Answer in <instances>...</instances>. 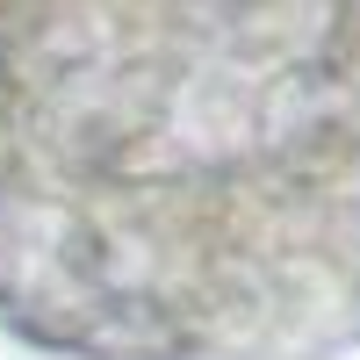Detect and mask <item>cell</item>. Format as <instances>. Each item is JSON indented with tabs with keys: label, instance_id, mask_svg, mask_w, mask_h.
Masks as SVG:
<instances>
[{
	"label": "cell",
	"instance_id": "1",
	"mask_svg": "<svg viewBox=\"0 0 360 360\" xmlns=\"http://www.w3.org/2000/svg\"><path fill=\"white\" fill-rule=\"evenodd\" d=\"M0 332L51 360L360 346V0H0Z\"/></svg>",
	"mask_w": 360,
	"mask_h": 360
}]
</instances>
